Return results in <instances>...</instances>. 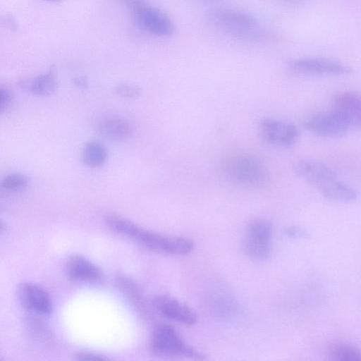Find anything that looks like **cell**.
<instances>
[{"instance_id": "cell-10", "label": "cell", "mask_w": 361, "mask_h": 361, "mask_svg": "<svg viewBox=\"0 0 361 361\" xmlns=\"http://www.w3.org/2000/svg\"><path fill=\"white\" fill-rule=\"evenodd\" d=\"M17 296L22 306L33 314L48 316L53 312L50 297L43 288L35 283H20L17 288Z\"/></svg>"}, {"instance_id": "cell-7", "label": "cell", "mask_w": 361, "mask_h": 361, "mask_svg": "<svg viewBox=\"0 0 361 361\" xmlns=\"http://www.w3.org/2000/svg\"><path fill=\"white\" fill-rule=\"evenodd\" d=\"M259 133L267 143L282 148L292 147L300 137V130L297 126L290 122L272 118L261 122Z\"/></svg>"}, {"instance_id": "cell-8", "label": "cell", "mask_w": 361, "mask_h": 361, "mask_svg": "<svg viewBox=\"0 0 361 361\" xmlns=\"http://www.w3.org/2000/svg\"><path fill=\"white\" fill-rule=\"evenodd\" d=\"M137 23L148 32L161 37L171 36L175 31L172 20L161 10L143 4L135 10Z\"/></svg>"}, {"instance_id": "cell-23", "label": "cell", "mask_w": 361, "mask_h": 361, "mask_svg": "<svg viewBox=\"0 0 361 361\" xmlns=\"http://www.w3.org/2000/svg\"><path fill=\"white\" fill-rule=\"evenodd\" d=\"M11 99L12 96L9 90L1 87L0 90V111L1 113L10 106Z\"/></svg>"}, {"instance_id": "cell-4", "label": "cell", "mask_w": 361, "mask_h": 361, "mask_svg": "<svg viewBox=\"0 0 361 361\" xmlns=\"http://www.w3.org/2000/svg\"><path fill=\"white\" fill-rule=\"evenodd\" d=\"M149 348L161 357H188L202 360L204 355L187 343L179 334L168 324H159L152 331Z\"/></svg>"}, {"instance_id": "cell-18", "label": "cell", "mask_w": 361, "mask_h": 361, "mask_svg": "<svg viewBox=\"0 0 361 361\" xmlns=\"http://www.w3.org/2000/svg\"><path fill=\"white\" fill-rule=\"evenodd\" d=\"M228 293L217 292L210 298L211 311L223 319H231L235 316L237 307L233 298Z\"/></svg>"}, {"instance_id": "cell-25", "label": "cell", "mask_w": 361, "mask_h": 361, "mask_svg": "<svg viewBox=\"0 0 361 361\" xmlns=\"http://www.w3.org/2000/svg\"><path fill=\"white\" fill-rule=\"evenodd\" d=\"M284 233L286 236L292 238H305L308 235L307 231L296 226L287 228Z\"/></svg>"}, {"instance_id": "cell-29", "label": "cell", "mask_w": 361, "mask_h": 361, "mask_svg": "<svg viewBox=\"0 0 361 361\" xmlns=\"http://www.w3.org/2000/svg\"><path fill=\"white\" fill-rule=\"evenodd\" d=\"M45 1L55 2V1H60V0H45Z\"/></svg>"}, {"instance_id": "cell-9", "label": "cell", "mask_w": 361, "mask_h": 361, "mask_svg": "<svg viewBox=\"0 0 361 361\" xmlns=\"http://www.w3.org/2000/svg\"><path fill=\"white\" fill-rule=\"evenodd\" d=\"M305 127L310 131L324 137H340L350 128L347 122L334 109L319 112L304 121Z\"/></svg>"}, {"instance_id": "cell-16", "label": "cell", "mask_w": 361, "mask_h": 361, "mask_svg": "<svg viewBox=\"0 0 361 361\" xmlns=\"http://www.w3.org/2000/svg\"><path fill=\"white\" fill-rule=\"evenodd\" d=\"M19 87L24 91L35 95L47 97L53 94L57 88L54 70L33 78H25L18 81Z\"/></svg>"}, {"instance_id": "cell-20", "label": "cell", "mask_w": 361, "mask_h": 361, "mask_svg": "<svg viewBox=\"0 0 361 361\" xmlns=\"http://www.w3.org/2000/svg\"><path fill=\"white\" fill-rule=\"evenodd\" d=\"M82 161L87 166L99 167L106 161V149L97 142H90L85 145L82 151Z\"/></svg>"}, {"instance_id": "cell-15", "label": "cell", "mask_w": 361, "mask_h": 361, "mask_svg": "<svg viewBox=\"0 0 361 361\" xmlns=\"http://www.w3.org/2000/svg\"><path fill=\"white\" fill-rule=\"evenodd\" d=\"M97 130L103 137L115 142L127 140L133 132L128 121L117 116L102 118L97 123Z\"/></svg>"}, {"instance_id": "cell-1", "label": "cell", "mask_w": 361, "mask_h": 361, "mask_svg": "<svg viewBox=\"0 0 361 361\" xmlns=\"http://www.w3.org/2000/svg\"><path fill=\"white\" fill-rule=\"evenodd\" d=\"M104 219L112 231L157 252L185 255L194 249V242L188 238L169 236L150 231L113 214H106Z\"/></svg>"}, {"instance_id": "cell-21", "label": "cell", "mask_w": 361, "mask_h": 361, "mask_svg": "<svg viewBox=\"0 0 361 361\" xmlns=\"http://www.w3.org/2000/svg\"><path fill=\"white\" fill-rule=\"evenodd\" d=\"M28 185L27 177L19 172L11 173L1 180V188L8 192H16L25 189Z\"/></svg>"}, {"instance_id": "cell-3", "label": "cell", "mask_w": 361, "mask_h": 361, "mask_svg": "<svg viewBox=\"0 0 361 361\" xmlns=\"http://www.w3.org/2000/svg\"><path fill=\"white\" fill-rule=\"evenodd\" d=\"M211 19L217 26L235 37L244 39H262L270 34L259 27L252 15L238 10L219 8L214 11Z\"/></svg>"}, {"instance_id": "cell-11", "label": "cell", "mask_w": 361, "mask_h": 361, "mask_svg": "<svg viewBox=\"0 0 361 361\" xmlns=\"http://www.w3.org/2000/svg\"><path fill=\"white\" fill-rule=\"evenodd\" d=\"M154 305L163 317L170 320L188 326L197 322V316L192 308L170 295H157L154 300Z\"/></svg>"}, {"instance_id": "cell-13", "label": "cell", "mask_w": 361, "mask_h": 361, "mask_svg": "<svg viewBox=\"0 0 361 361\" xmlns=\"http://www.w3.org/2000/svg\"><path fill=\"white\" fill-rule=\"evenodd\" d=\"M333 109L350 127L361 128V94L354 91L337 93L333 98Z\"/></svg>"}, {"instance_id": "cell-24", "label": "cell", "mask_w": 361, "mask_h": 361, "mask_svg": "<svg viewBox=\"0 0 361 361\" xmlns=\"http://www.w3.org/2000/svg\"><path fill=\"white\" fill-rule=\"evenodd\" d=\"M77 360H106L108 357L92 352H79L75 355Z\"/></svg>"}, {"instance_id": "cell-6", "label": "cell", "mask_w": 361, "mask_h": 361, "mask_svg": "<svg viewBox=\"0 0 361 361\" xmlns=\"http://www.w3.org/2000/svg\"><path fill=\"white\" fill-rule=\"evenodd\" d=\"M291 68L300 73L316 76H338L352 72L348 65L324 57H304L295 59Z\"/></svg>"}, {"instance_id": "cell-14", "label": "cell", "mask_w": 361, "mask_h": 361, "mask_svg": "<svg viewBox=\"0 0 361 361\" xmlns=\"http://www.w3.org/2000/svg\"><path fill=\"white\" fill-rule=\"evenodd\" d=\"M65 271L68 279L78 282L96 283L103 276L97 266L80 255L72 256L67 260Z\"/></svg>"}, {"instance_id": "cell-5", "label": "cell", "mask_w": 361, "mask_h": 361, "mask_svg": "<svg viewBox=\"0 0 361 361\" xmlns=\"http://www.w3.org/2000/svg\"><path fill=\"white\" fill-rule=\"evenodd\" d=\"M273 227L265 219L250 221L246 227L244 249L245 254L252 260H267L271 252Z\"/></svg>"}, {"instance_id": "cell-19", "label": "cell", "mask_w": 361, "mask_h": 361, "mask_svg": "<svg viewBox=\"0 0 361 361\" xmlns=\"http://www.w3.org/2000/svg\"><path fill=\"white\" fill-rule=\"evenodd\" d=\"M327 355L329 359L334 361H361V350L344 343L331 344Z\"/></svg>"}, {"instance_id": "cell-17", "label": "cell", "mask_w": 361, "mask_h": 361, "mask_svg": "<svg viewBox=\"0 0 361 361\" xmlns=\"http://www.w3.org/2000/svg\"><path fill=\"white\" fill-rule=\"evenodd\" d=\"M319 190L324 197L336 202H351L355 201L358 197L354 188L338 180L337 178L326 183Z\"/></svg>"}, {"instance_id": "cell-28", "label": "cell", "mask_w": 361, "mask_h": 361, "mask_svg": "<svg viewBox=\"0 0 361 361\" xmlns=\"http://www.w3.org/2000/svg\"><path fill=\"white\" fill-rule=\"evenodd\" d=\"M201 2H204V3H213V2H216L218 1H221V0H198Z\"/></svg>"}, {"instance_id": "cell-27", "label": "cell", "mask_w": 361, "mask_h": 361, "mask_svg": "<svg viewBox=\"0 0 361 361\" xmlns=\"http://www.w3.org/2000/svg\"><path fill=\"white\" fill-rule=\"evenodd\" d=\"M286 3L290 4H300L302 0H281Z\"/></svg>"}, {"instance_id": "cell-22", "label": "cell", "mask_w": 361, "mask_h": 361, "mask_svg": "<svg viewBox=\"0 0 361 361\" xmlns=\"http://www.w3.org/2000/svg\"><path fill=\"white\" fill-rule=\"evenodd\" d=\"M115 92L123 97L135 98L141 94V90L136 85L123 82L116 86Z\"/></svg>"}, {"instance_id": "cell-26", "label": "cell", "mask_w": 361, "mask_h": 361, "mask_svg": "<svg viewBox=\"0 0 361 361\" xmlns=\"http://www.w3.org/2000/svg\"><path fill=\"white\" fill-rule=\"evenodd\" d=\"M74 83L78 87H87L88 86L87 80L84 76H78L74 78Z\"/></svg>"}, {"instance_id": "cell-12", "label": "cell", "mask_w": 361, "mask_h": 361, "mask_svg": "<svg viewBox=\"0 0 361 361\" xmlns=\"http://www.w3.org/2000/svg\"><path fill=\"white\" fill-rule=\"evenodd\" d=\"M295 173L319 188L337 178L331 168L324 163L310 159L297 161L293 164Z\"/></svg>"}, {"instance_id": "cell-2", "label": "cell", "mask_w": 361, "mask_h": 361, "mask_svg": "<svg viewBox=\"0 0 361 361\" xmlns=\"http://www.w3.org/2000/svg\"><path fill=\"white\" fill-rule=\"evenodd\" d=\"M223 173L231 182L247 188H260L269 179L268 171L257 157L245 154L233 155L223 164Z\"/></svg>"}]
</instances>
